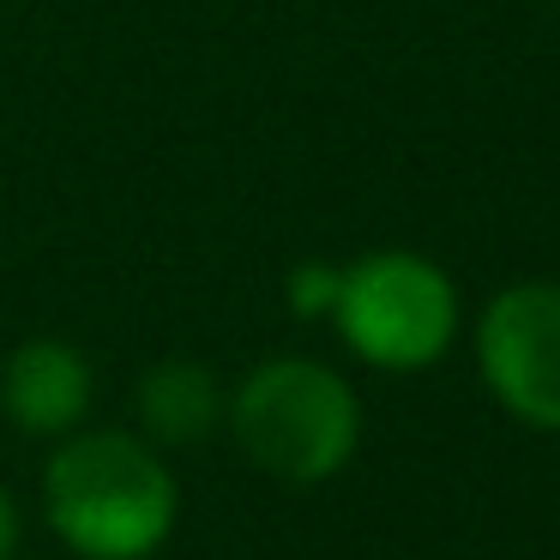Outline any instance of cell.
Listing matches in <instances>:
<instances>
[{"mask_svg":"<svg viewBox=\"0 0 560 560\" xmlns=\"http://www.w3.org/2000/svg\"><path fill=\"white\" fill-rule=\"evenodd\" d=\"M476 374L512 422L560 434V283H506L476 319Z\"/></svg>","mask_w":560,"mask_h":560,"instance_id":"277c9868","label":"cell"},{"mask_svg":"<svg viewBox=\"0 0 560 560\" xmlns=\"http://www.w3.org/2000/svg\"><path fill=\"white\" fill-rule=\"evenodd\" d=\"M97 398V374L91 355L67 338H25L7 368H0V416L31 440H55L79 434Z\"/></svg>","mask_w":560,"mask_h":560,"instance_id":"5b68a950","label":"cell"},{"mask_svg":"<svg viewBox=\"0 0 560 560\" xmlns=\"http://www.w3.org/2000/svg\"><path fill=\"white\" fill-rule=\"evenodd\" d=\"M223 416H230V386L194 355H163L133 386V422H139L133 434L151 440L158 452L211 440L223 428Z\"/></svg>","mask_w":560,"mask_h":560,"instance_id":"8992f818","label":"cell"},{"mask_svg":"<svg viewBox=\"0 0 560 560\" xmlns=\"http://www.w3.org/2000/svg\"><path fill=\"white\" fill-rule=\"evenodd\" d=\"M338 283H343V266L307 259V266H295V271H290L283 295H290V307H295L302 319H331V307H338Z\"/></svg>","mask_w":560,"mask_h":560,"instance_id":"52a82bcc","label":"cell"},{"mask_svg":"<svg viewBox=\"0 0 560 560\" xmlns=\"http://www.w3.org/2000/svg\"><path fill=\"white\" fill-rule=\"evenodd\" d=\"M223 428L259 476L283 488H319L362 446V398L338 368L314 355H271L230 386Z\"/></svg>","mask_w":560,"mask_h":560,"instance_id":"7a4b0ae2","label":"cell"},{"mask_svg":"<svg viewBox=\"0 0 560 560\" xmlns=\"http://www.w3.org/2000/svg\"><path fill=\"white\" fill-rule=\"evenodd\" d=\"M458 290L428 254L410 247H374V254L350 259L338 283V307L331 326L362 355L368 368L386 374H422L458 338Z\"/></svg>","mask_w":560,"mask_h":560,"instance_id":"3957f363","label":"cell"},{"mask_svg":"<svg viewBox=\"0 0 560 560\" xmlns=\"http://www.w3.org/2000/svg\"><path fill=\"white\" fill-rule=\"evenodd\" d=\"M43 512L79 560H151L175 536L182 482L133 428H79L49 452Z\"/></svg>","mask_w":560,"mask_h":560,"instance_id":"6da1fadb","label":"cell"},{"mask_svg":"<svg viewBox=\"0 0 560 560\" xmlns=\"http://www.w3.org/2000/svg\"><path fill=\"white\" fill-rule=\"evenodd\" d=\"M19 536H25V518H19V500L0 488V560L19 555Z\"/></svg>","mask_w":560,"mask_h":560,"instance_id":"ba28073f","label":"cell"}]
</instances>
